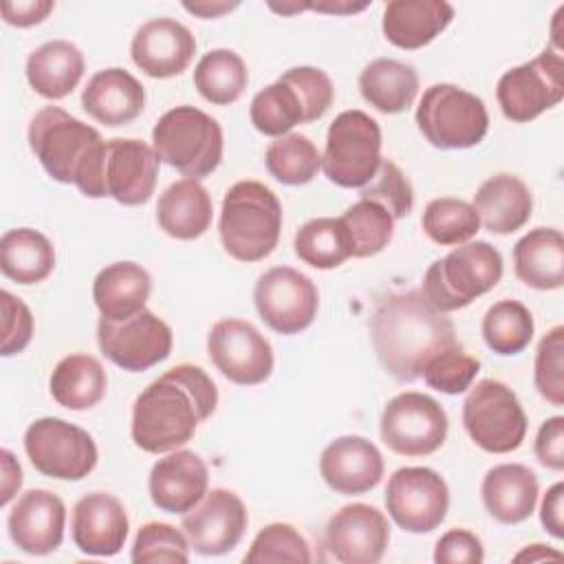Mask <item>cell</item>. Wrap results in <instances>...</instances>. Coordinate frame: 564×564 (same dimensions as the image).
Returning a JSON list of instances; mask_svg holds the SVG:
<instances>
[{"label":"cell","instance_id":"obj_28","mask_svg":"<svg viewBox=\"0 0 564 564\" xmlns=\"http://www.w3.org/2000/svg\"><path fill=\"white\" fill-rule=\"evenodd\" d=\"M471 207L487 231L505 236L522 229L529 223L533 196L522 178L500 172L480 183Z\"/></svg>","mask_w":564,"mask_h":564},{"label":"cell","instance_id":"obj_40","mask_svg":"<svg viewBox=\"0 0 564 564\" xmlns=\"http://www.w3.org/2000/svg\"><path fill=\"white\" fill-rule=\"evenodd\" d=\"M264 165L269 174L282 185H306L317 176L322 167V154L308 137L289 132L269 143L264 152Z\"/></svg>","mask_w":564,"mask_h":564},{"label":"cell","instance_id":"obj_41","mask_svg":"<svg viewBox=\"0 0 564 564\" xmlns=\"http://www.w3.org/2000/svg\"><path fill=\"white\" fill-rule=\"evenodd\" d=\"M421 227L432 242L441 247H458L478 234L480 220L471 203L443 196L425 205Z\"/></svg>","mask_w":564,"mask_h":564},{"label":"cell","instance_id":"obj_5","mask_svg":"<svg viewBox=\"0 0 564 564\" xmlns=\"http://www.w3.org/2000/svg\"><path fill=\"white\" fill-rule=\"evenodd\" d=\"M502 278V256L487 240L458 245L434 260L423 275V295L443 313L469 306Z\"/></svg>","mask_w":564,"mask_h":564},{"label":"cell","instance_id":"obj_9","mask_svg":"<svg viewBox=\"0 0 564 564\" xmlns=\"http://www.w3.org/2000/svg\"><path fill=\"white\" fill-rule=\"evenodd\" d=\"M463 425L480 449L509 454L522 445L529 421L509 386L496 379H482L465 397Z\"/></svg>","mask_w":564,"mask_h":564},{"label":"cell","instance_id":"obj_27","mask_svg":"<svg viewBox=\"0 0 564 564\" xmlns=\"http://www.w3.org/2000/svg\"><path fill=\"white\" fill-rule=\"evenodd\" d=\"M540 485L533 469L520 463L491 467L480 485V498L489 516L502 524L524 522L538 502Z\"/></svg>","mask_w":564,"mask_h":564},{"label":"cell","instance_id":"obj_26","mask_svg":"<svg viewBox=\"0 0 564 564\" xmlns=\"http://www.w3.org/2000/svg\"><path fill=\"white\" fill-rule=\"evenodd\" d=\"M454 20L445 0H392L383 7L381 29L386 40L403 51H416L436 40Z\"/></svg>","mask_w":564,"mask_h":564},{"label":"cell","instance_id":"obj_56","mask_svg":"<svg viewBox=\"0 0 564 564\" xmlns=\"http://www.w3.org/2000/svg\"><path fill=\"white\" fill-rule=\"evenodd\" d=\"M308 9L313 11H319V13H335V15H348V13H359L364 9H368V2H346V0H324V2H315V4H308Z\"/></svg>","mask_w":564,"mask_h":564},{"label":"cell","instance_id":"obj_31","mask_svg":"<svg viewBox=\"0 0 564 564\" xmlns=\"http://www.w3.org/2000/svg\"><path fill=\"white\" fill-rule=\"evenodd\" d=\"M84 55L68 40H51L26 57V82L44 99H64L84 77Z\"/></svg>","mask_w":564,"mask_h":564},{"label":"cell","instance_id":"obj_3","mask_svg":"<svg viewBox=\"0 0 564 564\" xmlns=\"http://www.w3.org/2000/svg\"><path fill=\"white\" fill-rule=\"evenodd\" d=\"M29 148L57 183H73L88 198H104V156L101 134L62 110L46 106L29 123Z\"/></svg>","mask_w":564,"mask_h":564},{"label":"cell","instance_id":"obj_49","mask_svg":"<svg viewBox=\"0 0 564 564\" xmlns=\"http://www.w3.org/2000/svg\"><path fill=\"white\" fill-rule=\"evenodd\" d=\"M0 304H2V341L0 352L2 357H11L22 352L31 337H33V315L29 306L11 295L9 291H0Z\"/></svg>","mask_w":564,"mask_h":564},{"label":"cell","instance_id":"obj_8","mask_svg":"<svg viewBox=\"0 0 564 564\" xmlns=\"http://www.w3.org/2000/svg\"><path fill=\"white\" fill-rule=\"evenodd\" d=\"M381 128L364 110L339 112L326 132L322 170L339 187H364L381 165Z\"/></svg>","mask_w":564,"mask_h":564},{"label":"cell","instance_id":"obj_19","mask_svg":"<svg viewBox=\"0 0 564 564\" xmlns=\"http://www.w3.org/2000/svg\"><path fill=\"white\" fill-rule=\"evenodd\" d=\"M154 148L139 139L106 141L104 192L121 205H143L152 198L159 176Z\"/></svg>","mask_w":564,"mask_h":564},{"label":"cell","instance_id":"obj_20","mask_svg":"<svg viewBox=\"0 0 564 564\" xmlns=\"http://www.w3.org/2000/svg\"><path fill=\"white\" fill-rule=\"evenodd\" d=\"M66 507L48 489L24 491L9 511L7 529L13 544L29 555H48L64 540Z\"/></svg>","mask_w":564,"mask_h":564},{"label":"cell","instance_id":"obj_1","mask_svg":"<svg viewBox=\"0 0 564 564\" xmlns=\"http://www.w3.org/2000/svg\"><path fill=\"white\" fill-rule=\"evenodd\" d=\"M216 405L218 388L212 377L198 366L178 364L134 399L132 441L148 454L174 452L194 438L198 423L209 419Z\"/></svg>","mask_w":564,"mask_h":564},{"label":"cell","instance_id":"obj_25","mask_svg":"<svg viewBox=\"0 0 564 564\" xmlns=\"http://www.w3.org/2000/svg\"><path fill=\"white\" fill-rule=\"evenodd\" d=\"M82 106L95 121L117 128L134 121L145 106V90L141 82L126 68L112 66L97 70L84 93Z\"/></svg>","mask_w":564,"mask_h":564},{"label":"cell","instance_id":"obj_42","mask_svg":"<svg viewBox=\"0 0 564 564\" xmlns=\"http://www.w3.org/2000/svg\"><path fill=\"white\" fill-rule=\"evenodd\" d=\"M339 220L350 236L352 258H370L381 253L394 234V218L379 203L366 198L352 203L339 216Z\"/></svg>","mask_w":564,"mask_h":564},{"label":"cell","instance_id":"obj_2","mask_svg":"<svg viewBox=\"0 0 564 564\" xmlns=\"http://www.w3.org/2000/svg\"><path fill=\"white\" fill-rule=\"evenodd\" d=\"M370 337L379 364L401 383L419 379L432 357L458 346L452 319L423 291L383 295L370 317Z\"/></svg>","mask_w":564,"mask_h":564},{"label":"cell","instance_id":"obj_57","mask_svg":"<svg viewBox=\"0 0 564 564\" xmlns=\"http://www.w3.org/2000/svg\"><path fill=\"white\" fill-rule=\"evenodd\" d=\"M516 562H542V560H562L560 551L549 549L546 544H531L524 551L516 553Z\"/></svg>","mask_w":564,"mask_h":564},{"label":"cell","instance_id":"obj_44","mask_svg":"<svg viewBox=\"0 0 564 564\" xmlns=\"http://www.w3.org/2000/svg\"><path fill=\"white\" fill-rule=\"evenodd\" d=\"M130 560L134 564L150 562H189V542L185 533L165 522H145L132 544Z\"/></svg>","mask_w":564,"mask_h":564},{"label":"cell","instance_id":"obj_53","mask_svg":"<svg viewBox=\"0 0 564 564\" xmlns=\"http://www.w3.org/2000/svg\"><path fill=\"white\" fill-rule=\"evenodd\" d=\"M540 522L555 540L564 538V482H555L542 498Z\"/></svg>","mask_w":564,"mask_h":564},{"label":"cell","instance_id":"obj_11","mask_svg":"<svg viewBox=\"0 0 564 564\" xmlns=\"http://www.w3.org/2000/svg\"><path fill=\"white\" fill-rule=\"evenodd\" d=\"M447 414L443 405L423 392L392 397L379 421L381 441L399 456H430L447 438Z\"/></svg>","mask_w":564,"mask_h":564},{"label":"cell","instance_id":"obj_37","mask_svg":"<svg viewBox=\"0 0 564 564\" xmlns=\"http://www.w3.org/2000/svg\"><path fill=\"white\" fill-rule=\"evenodd\" d=\"M295 256L313 269H335L352 258L350 236L339 218H313L304 223L293 240Z\"/></svg>","mask_w":564,"mask_h":564},{"label":"cell","instance_id":"obj_51","mask_svg":"<svg viewBox=\"0 0 564 564\" xmlns=\"http://www.w3.org/2000/svg\"><path fill=\"white\" fill-rule=\"evenodd\" d=\"M533 449L542 467L553 471L564 469V416H551L540 425Z\"/></svg>","mask_w":564,"mask_h":564},{"label":"cell","instance_id":"obj_14","mask_svg":"<svg viewBox=\"0 0 564 564\" xmlns=\"http://www.w3.org/2000/svg\"><path fill=\"white\" fill-rule=\"evenodd\" d=\"M386 509L394 524L408 533H430L447 516L449 489L430 467H401L386 487Z\"/></svg>","mask_w":564,"mask_h":564},{"label":"cell","instance_id":"obj_39","mask_svg":"<svg viewBox=\"0 0 564 564\" xmlns=\"http://www.w3.org/2000/svg\"><path fill=\"white\" fill-rule=\"evenodd\" d=\"M249 119L253 128L267 137H284L297 123H304V106L295 88L278 77V82L256 93L249 106Z\"/></svg>","mask_w":564,"mask_h":564},{"label":"cell","instance_id":"obj_16","mask_svg":"<svg viewBox=\"0 0 564 564\" xmlns=\"http://www.w3.org/2000/svg\"><path fill=\"white\" fill-rule=\"evenodd\" d=\"M212 364L238 386H258L273 372V348L249 322L238 317L218 319L207 335Z\"/></svg>","mask_w":564,"mask_h":564},{"label":"cell","instance_id":"obj_55","mask_svg":"<svg viewBox=\"0 0 564 564\" xmlns=\"http://www.w3.org/2000/svg\"><path fill=\"white\" fill-rule=\"evenodd\" d=\"M238 7V2H218V0H198V2H183V9L189 11L192 15H198L203 20H212V18H220L229 11H234Z\"/></svg>","mask_w":564,"mask_h":564},{"label":"cell","instance_id":"obj_50","mask_svg":"<svg viewBox=\"0 0 564 564\" xmlns=\"http://www.w3.org/2000/svg\"><path fill=\"white\" fill-rule=\"evenodd\" d=\"M485 560L482 542L467 529H449L434 546L436 564H480Z\"/></svg>","mask_w":564,"mask_h":564},{"label":"cell","instance_id":"obj_54","mask_svg":"<svg viewBox=\"0 0 564 564\" xmlns=\"http://www.w3.org/2000/svg\"><path fill=\"white\" fill-rule=\"evenodd\" d=\"M0 458H2V498H0V502L9 505L22 485V467L9 449H2Z\"/></svg>","mask_w":564,"mask_h":564},{"label":"cell","instance_id":"obj_13","mask_svg":"<svg viewBox=\"0 0 564 564\" xmlns=\"http://www.w3.org/2000/svg\"><path fill=\"white\" fill-rule=\"evenodd\" d=\"M253 304L260 319L280 335L306 330L319 306L317 286L293 267H273L264 271L253 289Z\"/></svg>","mask_w":564,"mask_h":564},{"label":"cell","instance_id":"obj_30","mask_svg":"<svg viewBox=\"0 0 564 564\" xmlns=\"http://www.w3.org/2000/svg\"><path fill=\"white\" fill-rule=\"evenodd\" d=\"M212 218V196L196 178H181L159 196L156 223L170 238H200L209 229Z\"/></svg>","mask_w":564,"mask_h":564},{"label":"cell","instance_id":"obj_52","mask_svg":"<svg viewBox=\"0 0 564 564\" xmlns=\"http://www.w3.org/2000/svg\"><path fill=\"white\" fill-rule=\"evenodd\" d=\"M55 9L51 0H18V2H2V20L18 29H29L48 18Z\"/></svg>","mask_w":564,"mask_h":564},{"label":"cell","instance_id":"obj_45","mask_svg":"<svg viewBox=\"0 0 564 564\" xmlns=\"http://www.w3.org/2000/svg\"><path fill=\"white\" fill-rule=\"evenodd\" d=\"M533 381L542 399L551 405H564V326H553L538 344Z\"/></svg>","mask_w":564,"mask_h":564},{"label":"cell","instance_id":"obj_34","mask_svg":"<svg viewBox=\"0 0 564 564\" xmlns=\"http://www.w3.org/2000/svg\"><path fill=\"white\" fill-rule=\"evenodd\" d=\"M359 93L375 110L397 115L414 104L419 93V75L405 62L379 57L361 70Z\"/></svg>","mask_w":564,"mask_h":564},{"label":"cell","instance_id":"obj_36","mask_svg":"<svg viewBox=\"0 0 564 564\" xmlns=\"http://www.w3.org/2000/svg\"><path fill=\"white\" fill-rule=\"evenodd\" d=\"M249 73L245 59L231 48L205 53L194 68V86L200 97L214 106L234 104L247 88Z\"/></svg>","mask_w":564,"mask_h":564},{"label":"cell","instance_id":"obj_43","mask_svg":"<svg viewBox=\"0 0 564 564\" xmlns=\"http://www.w3.org/2000/svg\"><path fill=\"white\" fill-rule=\"evenodd\" d=\"M249 564L269 562H311V549L300 531L289 522H271L258 531L249 551L245 553Z\"/></svg>","mask_w":564,"mask_h":564},{"label":"cell","instance_id":"obj_15","mask_svg":"<svg viewBox=\"0 0 564 564\" xmlns=\"http://www.w3.org/2000/svg\"><path fill=\"white\" fill-rule=\"evenodd\" d=\"M97 344L115 366L143 372L170 357L172 328L148 308L121 322L99 317Z\"/></svg>","mask_w":564,"mask_h":564},{"label":"cell","instance_id":"obj_22","mask_svg":"<svg viewBox=\"0 0 564 564\" xmlns=\"http://www.w3.org/2000/svg\"><path fill=\"white\" fill-rule=\"evenodd\" d=\"M128 513L119 498L106 491H93L73 507L70 535L75 546L95 557L117 555L128 538Z\"/></svg>","mask_w":564,"mask_h":564},{"label":"cell","instance_id":"obj_10","mask_svg":"<svg viewBox=\"0 0 564 564\" xmlns=\"http://www.w3.org/2000/svg\"><path fill=\"white\" fill-rule=\"evenodd\" d=\"M24 452L42 476L57 480L86 478L99 458L97 445L84 427L55 416L37 419L26 427Z\"/></svg>","mask_w":564,"mask_h":564},{"label":"cell","instance_id":"obj_47","mask_svg":"<svg viewBox=\"0 0 564 564\" xmlns=\"http://www.w3.org/2000/svg\"><path fill=\"white\" fill-rule=\"evenodd\" d=\"M359 198L379 203L394 220L405 218L414 205V192L401 167L388 159L381 161L377 174L368 185L361 187Z\"/></svg>","mask_w":564,"mask_h":564},{"label":"cell","instance_id":"obj_29","mask_svg":"<svg viewBox=\"0 0 564 564\" xmlns=\"http://www.w3.org/2000/svg\"><path fill=\"white\" fill-rule=\"evenodd\" d=\"M152 291L150 273L130 260L104 267L93 282V300L101 317L121 322L145 308Z\"/></svg>","mask_w":564,"mask_h":564},{"label":"cell","instance_id":"obj_17","mask_svg":"<svg viewBox=\"0 0 564 564\" xmlns=\"http://www.w3.org/2000/svg\"><path fill=\"white\" fill-rule=\"evenodd\" d=\"M247 522L249 516L238 494L212 489L194 509L183 513L181 529L196 553L225 555L238 546Z\"/></svg>","mask_w":564,"mask_h":564},{"label":"cell","instance_id":"obj_32","mask_svg":"<svg viewBox=\"0 0 564 564\" xmlns=\"http://www.w3.org/2000/svg\"><path fill=\"white\" fill-rule=\"evenodd\" d=\"M513 269L520 282L538 291L560 289L564 282V238L560 229L538 227L513 247Z\"/></svg>","mask_w":564,"mask_h":564},{"label":"cell","instance_id":"obj_46","mask_svg":"<svg viewBox=\"0 0 564 564\" xmlns=\"http://www.w3.org/2000/svg\"><path fill=\"white\" fill-rule=\"evenodd\" d=\"M478 370H480V361L467 355L460 346H454L432 357L425 364L421 377L430 388L438 392L460 394L467 388H471Z\"/></svg>","mask_w":564,"mask_h":564},{"label":"cell","instance_id":"obj_24","mask_svg":"<svg viewBox=\"0 0 564 564\" xmlns=\"http://www.w3.org/2000/svg\"><path fill=\"white\" fill-rule=\"evenodd\" d=\"M324 482L341 496H359L375 489L383 476V456L364 436H339L319 456Z\"/></svg>","mask_w":564,"mask_h":564},{"label":"cell","instance_id":"obj_58","mask_svg":"<svg viewBox=\"0 0 564 564\" xmlns=\"http://www.w3.org/2000/svg\"><path fill=\"white\" fill-rule=\"evenodd\" d=\"M269 9H273L275 13H282V15H293V13H300V11L308 9V2L306 4H300V2H282V4L269 2Z\"/></svg>","mask_w":564,"mask_h":564},{"label":"cell","instance_id":"obj_38","mask_svg":"<svg viewBox=\"0 0 564 564\" xmlns=\"http://www.w3.org/2000/svg\"><path fill=\"white\" fill-rule=\"evenodd\" d=\"M482 339L489 350L502 357L522 352L533 339V315L518 300H500L482 317Z\"/></svg>","mask_w":564,"mask_h":564},{"label":"cell","instance_id":"obj_35","mask_svg":"<svg viewBox=\"0 0 564 564\" xmlns=\"http://www.w3.org/2000/svg\"><path fill=\"white\" fill-rule=\"evenodd\" d=\"M55 249L51 240L31 229H9L0 238V271L18 284H37L53 273Z\"/></svg>","mask_w":564,"mask_h":564},{"label":"cell","instance_id":"obj_48","mask_svg":"<svg viewBox=\"0 0 564 564\" xmlns=\"http://www.w3.org/2000/svg\"><path fill=\"white\" fill-rule=\"evenodd\" d=\"M280 77L295 88V93L304 106V123L317 121L328 112V108L335 99V88H333L330 77L322 68L295 66V68H289L286 73H282Z\"/></svg>","mask_w":564,"mask_h":564},{"label":"cell","instance_id":"obj_33","mask_svg":"<svg viewBox=\"0 0 564 564\" xmlns=\"http://www.w3.org/2000/svg\"><path fill=\"white\" fill-rule=\"evenodd\" d=\"M108 388V377L99 359L86 352H73L57 361L51 372L48 390L51 397L66 410H90L95 408Z\"/></svg>","mask_w":564,"mask_h":564},{"label":"cell","instance_id":"obj_18","mask_svg":"<svg viewBox=\"0 0 564 564\" xmlns=\"http://www.w3.org/2000/svg\"><path fill=\"white\" fill-rule=\"evenodd\" d=\"M390 542L386 516L366 502H352L335 511L324 531L328 553L341 564H375Z\"/></svg>","mask_w":564,"mask_h":564},{"label":"cell","instance_id":"obj_23","mask_svg":"<svg viewBox=\"0 0 564 564\" xmlns=\"http://www.w3.org/2000/svg\"><path fill=\"white\" fill-rule=\"evenodd\" d=\"M209 471L205 460L192 449H174L159 458L148 478V491L165 513H187L207 494Z\"/></svg>","mask_w":564,"mask_h":564},{"label":"cell","instance_id":"obj_21","mask_svg":"<svg viewBox=\"0 0 564 564\" xmlns=\"http://www.w3.org/2000/svg\"><path fill=\"white\" fill-rule=\"evenodd\" d=\"M196 53L192 31L172 18H154L141 24L132 37L130 55L148 77L167 79L181 75Z\"/></svg>","mask_w":564,"mask_h":564},{"label":"cell","instance_id":"obj_12","mask_svg":"<svg viewBox=\"0 0 564 564\" xmlns=\"http://www.w3.org/2000/svg\"><path fill=\"white\" fill-rule=\"evenodd\" d=\"M502 115L513 123H527L564 97V59L544 48L538 57L507 70L496 86Z\"/></svg>","mask_w":564,"mask_h":564},{"label":"cell","instance_id":"obj_7","mask_svg":"<svg viewBox=\"0 0 564 564\" xmlns=\"http://www.w3.org/2000/svg\"><path fill=\"white\" fill-rule=\"evenodd\" d=\"M414 119L425 141L438 150L474 148L489 130L485 101L454 84L430 86L416 106Z\"/></svg>","mask_w":564,"mask_h":564},{"label":"cell","instance_id":"obj_4","mask_svg":"<svg viewBox=\"0 0 564 564\" xmlns=\"http://www.w3.org/2000/svg\"><path fill=\"white\" fill-rule=\"evenodd\" d=\"M282 205L260 181L234 183L220 207L218 234L223 249L240 262L264 260L280 240Z\"/></svg>","mask_w":564,"mask_h":564},{"label":"cell","instance_id":"obj_6","mask_svg":"<svg viewBox=\"0 0 564 564\" xmlns=\"http://www.w3.org/2000/svg\"><path fill=\"white\" fill-rule=\"evenodd\" d=\"M152 148L163 163L185 178L200 181L223 161V128L212 115L194 106H176L154 123Z\"/></svg>","mask_w":564,"mask_h":564}]
</instances>
